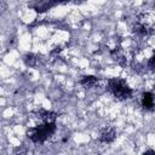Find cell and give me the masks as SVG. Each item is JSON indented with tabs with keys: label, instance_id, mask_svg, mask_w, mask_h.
Segmentation results:
<instances>
[{
	"label": "cell",
	"instance_id": "cell-6",
	"mask_svg": "<svg viewBox=\"0 0 155 155\" xmlns=\"http://www.w3.org/2000/svg\"><path fill=\"white\" fill-rule=\"evenodd\" d=\"M34 57L31 56V54H28V56H25V62H27V64H29V65H34Z\"/></svg>",
	"mask_w": 155,
	"mask_h": 155
},
{
	"label": "cell",
	"instance_id": "cell-2",
	"mask_svg": "<svg viewBox=\"0 0 155 155\" xmlns=\"http://www.w3.org/2000/svg\"><path fill=\"white\" fill-rule=\"evenodd\" d=\"M108 90L119 99H127L132 96V90L128 85L120 79H113L108 82Z\"/></svg>",
	"mask_w": 155,
	"mask_h": 155
},
{
	"label": "cell",
	"instance_id": "cell-3",
	"mask_svg": "<svg viewBox=\"0 0 155 155\" xmlns=\"http://www.w3.org/2000/svg\"><path fill=\"white\" fill-rule=\"evenodd\" d=\"M142 105L147 110H151L155 108V96L150 92H144L142 94Z\"/></svg>",
	"mask_w": 155,
	"mask_h": 155
},
{
	"label": "cell",
	"instance_id": "cell-5",
	"mask_svg": "<svg viewBox=\"0 0 155 155\" xmlns=\"http://www.w3.org/2000/svg\"><path fill=\"white\" fill-rule=\"evenodd\" d=\"M97 84V78L94 76H84L81 79V85H84L85 87H93Z\"/></svg>",
	"mask_w": 155,
	"mask_h": 155
},
{
	"label": "cell",
	"instance_id": "cell-4",
	"mask_svg": "<svg viewBox=\"0 0 155 155\" xmlns=\"http://www.w3.org/2000/svg\"><path fill=\"white\" fill-rule=\"evenodd\" d=\"M115 131L113 128H105L102 131L101 136H99V140L103 143H111L115 139Z\"/></svg>",
	"mask_w": 155,
	"mask_h": 155
},
{
	"label": "cell",
	"instance_id": "cell-1",
	"mask_svg": "<svg viewBox=\"0 0 155 155\" xmlns=\"http://www.w3.org/2000/svg\"><path fill=\"white\" fill-rule=\"evenodd\" d=\"M54 122H45L41 126L33 127L28 131L29 138L35 143H42L50 134L54 132Z\"/></svg>",
	"mask_w": 155,
	"mask_h": 155
}]
</instances>
